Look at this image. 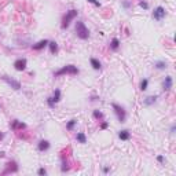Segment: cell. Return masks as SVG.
I'll list each match as a JSON object with an SVG mask.
<instances>
[{
    "instance_id": "4fadbf2b",
    "label": "cell",
    "mask_w": 176,
    "mask_h": 176,
    "mask_svg": "<svg viewBox=\"0 0 176 176\" xmlns=\"http://www.w3.org/2000/svg\"><path fill=\"white\" fill-rule=\"evenodd\" d=\"M118 138L121 140H129L131 139V132L128 129H122V131L118 132Z\"/></svg>"
},
{
    "instance_id": "cb8c5ba5",
    "label": "cell",
    "mask_w": 176,
    "mask_h": 176,
    "mask_svg": "<svg viewBox=\"0 0 176 176\" xmlns=\"http://www.w3.org/2000/svg\"><path fill=\"white\" fill-rule=\"evenodd\" d=\"M139 6H140V7H142L143 10H149V4L146 3L145 0H140V1H139Z\"/></svg>"
},
{
    "instance_id": "30bf717a",
    "label": "cell",
    "mask_w": 176,
    "mask_h": 176,
    "mask_svg": "<svg viewBox=\"0 0 176 176\" xmlns=\"http://www.w3.org/2000/svg\"><path fill=\"white\" fill-rule=\"evenodd\" d=\"M50 142L48 140H40L39 142V145H37V150L39 151H47V150L50 149Z\"/></svg>"
},
{
    "instance_id": "d6986e66",
    "label": "cell",
    "mask_w": 176,
    "mask_h": 176,
    "mask_svg": "<svg viewBox=\"0 0 176 176\" xmlns=\"http://www.w3.org/2000/svg\"><path fill=\"white\" fill-rule=\"evenodd\" d=\"M156 69H158V70H164V69H167V62H164V61H158V62H156Z\"/></svg>"
},
{
    "instance_id": "9c48e42d",
    "label": "cell",
    "mask_w": 176,
    "mask_h": 176,
    "mask_svg": "<svg viewBox=\"0 0 176 176\" xmlns=\"http://www.w3.org/2000/svg\"><path fill=\"white\" fill-rule=\"evenodd\" d=\"M47 45H48V40H40V41H37L36 44H33L32 45V48H33V50L35 51H40V50H43V48H44V47H47Z\"/></svg>"
},
{
    "instance_id": "9a60e30c",
    "label": "cell",
    "mask_w": 176,
    "mask_h": 176,
    "mask_svg": "<svg viewBox=\"0 0 176 176\" xmlns=\"http://www.w3.org/2000/svg\"><path fill=\"white\" fill-rule=\"evenodd\" d=\"M48 47H50V52L52 55L58 52V43L57 41H48Z\"/></svg>"
},
{
    "instance_id": "836d02e7",
    "label": "cell",
    "mask_w": 176,
    "mask_h": 176,
    "mask_svg": "<svg viewBox=\"0 0 176 176\" xmlns=\"http://www.w3.org/2000/svg\"><path fill=\"white\" fill-rule=\"evenodd\" d=\"M3 138H4V134H3V132H0V140L3 139Z\"/></svg>"
},
{
    "instance_id": "e0dca14e",
    "label": "cell",
    "mask_w": 176,
    "mask_h": 176,
    "mask_svg": "<svg viewBox=\"0 0 176 176\" xmlns=\"http://www.w3.org/2000/svg\"><path fill=\"white\" fill-rule=\"evenodd\" d=\"M76 140L78 142V143H81V145H84V143H87V136L84 132H78L76 135Z\"/></svg>"
},
{
    "instance_id": "1f68e13d",
    "label": "cell",
    "mask_w": 176,
    "mask_h": 176,
    "mask_svg": "<svg viewBox=\"0 0 176 176\" xmlns=\"http://www.w3.org/2000/svg\"><path fill=\"white\" fill-rule=\"evenodd\" d=\"M109 171H110V168H109V167H105V168H103V172H105V173H107Z\"/></svg>"
},
{
    "instance_id": "8992f818",
    "label": "cell",
    "mask_w": 176,
    "mask_h": 176,
    "mask_svg": "<svg viewBox=\"0 0 176 176\" xmlns=\"http://www.w3.org/2000/svg\"><path fill=\"white\" fill-rule=\"evenodd\" d=\"M1 80L6 81L11 88H14V90H21V83L17 81V80H13V78H10L8 76H1Z\"/></svg>"
},
{
    "instance_id": "603a6c76",
    "label": "cell",
    "mask_w": 176,
    "mask_h": 176,
    "mask_svg": "<svg viewBox=\"0 0 176 176\" xmlns=\"http://www.w3.org/2000/svg\"><path fill=\"white\" fill-rule=\"evenodd\" d=\"M61 169H62V172H66V171H69L68 163L65 161V158H63V160H62V168H61Z\"/></svg>"
},
{
    "instance_id": "6da1fadb",
    "label": "cell",
    "mask_w": 176,
    "mask_h": 176,
    "mask_svg": "<svg viewBox=\"0 0 176 176\" xmlns=\"http://www.w3.org/2000/svg\"><path fill=\"white\" fill-rule=\"evenodd\" d=\"M76 35L81 40H87L90 37V30H88V28L86 26V23L83 21H77L76 22Z\"/></svg>"
},
{
    "instance_id": "5bb4252c",
    "label": "cell",
    "mask_w": 176,
    "mask_h": 176,
    "mask_svg": "<svg viewBox=\"0 0 176 176\" xmlns=\"http://www.w3.org/2000/svg\"><path fill=\"white\" fill-rule=\"evenodd\" d=\"M90 63H91V66H92V69H94V70H100V68H102L100 62L96 58H91L90 59Z\"/></svg>"
},
{
    "instance_id": "7c38bea8",
    "label": "cell",
    "mask_w": 176,
    "mask_h": 176,
    "mask_svg": "<svg viewBox=\"0 0 176 176\" xmlns=\"http://www.w3.org/2000/svg\"><path fill=\"white\" fill-rule=\"evenodd\" d=\"M157 95H151V96H147V98H145V100H143V105L145 106H151V105H154L156 102H157Z\"/></svg>"
},
{
    "instance_id": "7402d4cb",
    "label": "cell",
    "mask_w": 176,
    "mask_h": 176,
    "mask_svg": "<svg viewBox=\"0 0 176 176\" xmlns=\"http://www.w3.org/2000/svg\"><path fill=\"white\" fill-rule=\"evenodd\" d=\"M92 116H94V118H96V120H102V118H103V113L99 112V110H94Z\"/></svg>"
},
{
    "instance_id": "3957f363",
    "label": "cell",
    "mask_w": 176,
    "mask_h": 176,
    "mask_svg": "<svg viewBox=\"0 0 176 176\" xmlns=\"http://www.w3.org/2000/svg\"><path fill=\"white\" fill-rule=\"evenodd\" d=\"M76 17H77V10L72 8V10H69V11H66V14L63 15V18H62V23H61L62 29H68L70 22H72Z\"/></svg>"
},
{
    "instance_id": "2e32d148",
    "label": "cell",
    "mask_w": 176,
    "mask_h": 176,
    "mask_svg": "<svg viewBox=\"0 0 176 176\" xmlns=\"http://www.w3.org/2000/svg\"><path fill=\"white\" fill-rule=\"evenodd\" d=\"M118 47H120V40H118L117 37L112 39V41H110V50L117 51V50H118Z\"/></svg>"
},
{
    "instance_id": "5b68a950",
    "label": "cell",
    "mask_w": 176,
    "mask_h": 176,
    "mask_svg": "<svg viewBox=\"0 0 176 176\" xmlns=\"http://www.w3.org/2000/svg\"><path fill=\"white\" fill-rule=\"evenodd\" d=\"M165 15H167V11H165V8L161 7V6H158L157 8L153 11V19L154 21H163V19L165 18Z\"/></svg>"
},
{
    "instance_id": "ac0fdd59",
    "label": "cell",
    "mask_w": 176,
    "mask_h": 176,
    "mask_svg": "<svg viewBox=\"0 0 176 176\" xmlns=\"http://www.w3.org/2000/svg\"><path fill=\"white\" fill-rule=\"evenodd\" d=\"M51 99H52V102L54 103H58L59 100H61V90H57L54 91V94H52V96H51Z\"/></svg>"
},
{
    "instance_id": "4316f807",
    "label": "cell",
    "mask_w": 176,
    "mask_h": 176,
    "mask_svg": "<svg viewBox=\"0 0 176 176\" xmlns=\"http://www.w3.org/2000/svg\"><path fill=\"white\" fill-rule=\"evenodd\" d=\"M37 173H39L40 176H44V175H47V171H45L44 168H40V169L37 171Z\"/></svg>"
},
{
    "instance_id": "4dcf8cb0",
    "label": "cell",
    "mask_w": 176,
    "mask_h": 176,
    "mask_svg": "<svg viewBox=\"0 0 176 176\" xmlns=\"http://www.w3.org/2000/svg\"><path fill=\"white\" fill-rule=\"evenodd\" d=\"M175 131H176V125L173 124V125L171 127V134H175Z\"/></svg>"
},
{
    "instance_id": "8fae6325",
    "label": "cell",
    "mask_w": 176,
    "mask_h": 176,
    "mask_svg": "<svg viewBox=\"0 0 176 176\" xmlns=\"http://www.w3.org/2000/svg\"><path fill=\"white\" fill-rule=\"evenodd\" d=\"M11 129H14V131H18V129H23L25 128V124H23L22 121H18V120H14L13 122H11Z\"/></svg>"
},
{
    "instance_id": "d6a6232c",
    "label": "cell",
    "mask_w": 176,
    "mask_h": 176,
    "mask_svg": "<svg viewBox=\"0 0 176 176\" xmlns=\"http://www.w3.org/2000/svg\"><path fill=\"white\" fill-rule=\"evenodd\" d=\"M4 156H6V153H4V151H0V158H3V157H4Z\"/></svg>"
},
{
    "instance_id": "ba28073f",
    "label": "cell",
    "mask_w": 176,
    "mask_h": 176,
    "mask_svg": "<svg viewBox=\"0 0 176 176\" xmlns=\"http://www.w3.org/2000/svg\"><path fill=\"white\" fill-rule=\"evenodd\" d=\"M172 86H173V78H172L171 76H167L165 77V80L163 81V90L164 91H171Z\"/></svg>"
},
{
    "instance_id": "484cf974",
    "label": "cell",
    "mask_w": 176,
    "mask_h": 176,
    "mask_svg": "<svg viewBox=\"0 0 176 176\" xmlns=\"http://www.w3.org/2000/svg\"><path fill=\"white\" fill-rule=\"evenodd\" d=\"M47 105H48V107H51V109L55 107V103L52 102V99H51V96H50V98H47Z\"/></svg>"
},
{
    "instance_id": "7a4b0ae2",
    "label": "cell",
    "mask_w": 176,
    "mask_h": 176,
    "mask_svg": "<svg viewBox=\"0 0 176 176\" xmlns=\"http://www.w3.org/2000/svg\"><path fill=\"white\" fill-rule=\"evenodd\" d=\"M80 73V70L77 69V66H74V65H66V66H63L62 69H59L58 72L54 73L55 77H59V76H63V74H72V76H76V74H78Z\"/></svg>"
},
{
    "instance_id": "f546056e",
    "label": "cell",
    "mask_w": 176,
    "mask_h": 176,
    "mask_svg": "<svg viewBox=\"0 0 176 176\" xmlns=\"http://www.w3.org/2000/svg\"><path fill=\"white\" fill-rule=\"evenodd\" d=\"M122 7H125V8H129V7H131V3H129V1H122Z\"/></svg>"
},
{
    "instance_id": "83f0119b",
    "label": "cell",
    "mask_w": 176,
    "mask_h": 176,
    "mask_svg": "<svg viewBox=\"0 0 176 176\" xmlns=\"http://www.w3.org/2000/svg\"><path fill=\"white\" fill-rule=\"evenodd\" d=\"M157 161L160 164H164L165 163V158H164V156H157Z\"/></svg>"
},
{
    "instance_id": "44dd1931",
    "label": "cell",
    "mask_w": 176,
    "mask_h": 176,
    "mask_svg": "<svg viewBox=\"0 0 176 176\" xmlns=\"http://www.w3.org/2000/svg\"><path fill=\"white\" fill-rule=\"evenodd\" d=\"M76 124H77V120H70V121L66 124V129H68V131H73V128H74Z\"/></svg>"
},
{
    "instance_id": "d4e9b609",
    "label": "cell",
    "mask_w": 176,
    "mask_h": 176,
    "mask_svg": "<svg viewBox=\"0 0 176 176\" xmlns=\"http://www.w3.org/2000/svg\"><path fill=\"white\" fill-rule=\"evenodd\" d=\"M88 3H91V4H94L95 7H100V1L99 0H87Z\"/></svg>"
},
{
    "instance_id": "277c9868",
    "label": "cell",
    "mask_w": 176,
    "mask_h": 176,
    "mask_svg": "<svg viewBox=\"0 0 176 176\" xmlns=\"http://www.w3.org/2000/svg\"><path fill=\"white\" fill-rule=\"evenodd\" d=\"M112 107H113L114 113H116V116H117L118 121H120V122H125L127 113H125V110H124V107L120 106V105H117V103H112Z\"/></svg>"
},
{
    "instance_id": "ffe728a7",
    "label": "cell",
    "mask_w": 176,
    "mask_h": 176,
    "mask_svg": "<svg viewBox=\"0 0 176 176\" xmlns=\"http://www.w3.org/2000/svg\"><path fill=\"white\" fill-rule=\"evenodd\" d=\"M147 87H149V80H147V78H143V80L140 81V91H146Z\"/></svg>"
},
{
    "instance_id": "f1b7e54d",
    "label": "cell",
    "mask_w": 176,
    "mask_h": 176,
    "mask_svg": "<svg viewBox=\"0 0 176 176\" xmlns=\"http://www.w3.org/2000/svg\"><path fill=\"white\" fill-rule=\"evenodd\" d=\"M109 127V122H106V121H103L102 124H100V129H106Z\"/></svg>"
},
{
    "instance_id": "52a82bcc",
    "label": "cell",
    "mask_w": 176,
    "mask_h": 176,
    "mask_svg": "<svg viewBox=\"0 0 176 176\" xmlns=\"http://www.w3.org/2000/svg\"><path fill=\"white\" fill-rule=\"evenodd\" d=\"M26 65H28V61L25 58H19L17 59L15 62H14V68L15 70H18V72H23L25 69H26Z\"/></svg>"
}]
</instances>
